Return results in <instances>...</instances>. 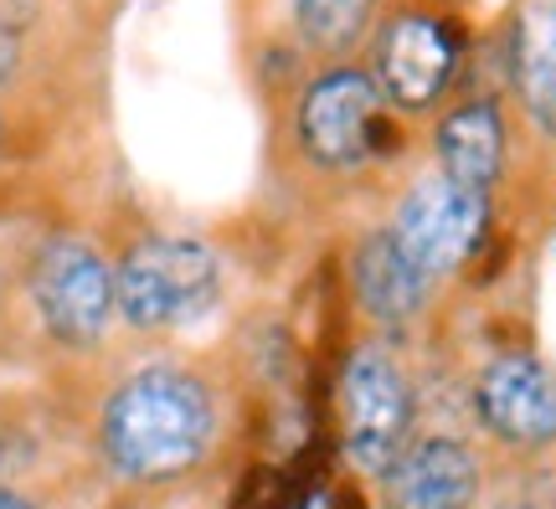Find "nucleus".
Wrapping results in <instances>:
<instances>
[{"label":"nucleus","instance_id":"nucleus-1","mask_svg":"<svg viewBox=\"0 0 556 509\" xmlns=\"http://www.w3.org/2000/svg\"><path fill=\"white\" fill-rule=\"evenodd\" d=\"M103 458L135 484H165L191 473L212 448L217 407L206 381L180 366H150L119 381L103 407Z\"/></svg>","mask_w":556,"mask_h":509},{"label":"nucleus","instance_id":"nucleus-2","mask_svg":"<svg viewBox=\"0 0 556 509\" xmlns=\"http://www.w3.org/2000/svg\"><path fill=\"white\" fill-rule=\"evenodd\" d=\"M392 129H407V118L381 103L361 58L315 67L283 93V139L309 176H366L381 155L402 150Z\"/></svg>","mask_w":556,"mask_h":509},{"label":"nucleus","instance_id":"nucleus-3","mask_svg":"<svg viewBox=\"0 0 556 509\" xmlns=\"http://www.w3.org/2000/svg\"><path fill=\"white\" fill-rule=\"evenodd\" d=\"M381 103L402 118H433L464 88L469 67V21L458 5L438 0H387L371 37L361 47Z\"/></svg>","mask_w":556,"mask_h":509},{"label":"nucleus","instance_id":"nucleus-4","mask_svg":"<svg viewBox=\"0 0 556 509\" xmlns=\"http://www.w3.org/2000/svg\"><path fill=\"white\" fill-rule=\"evenodd\" d=\"M119 319L139 334H170L217 309L222 263L191 232H139L114 257Z\"/></svg>","mask_w":556,"mask_h":509},{"label":"nucleus","instance_id":"nucleus-5","mask_svg":"<svg viewBox=\"0 0 556 509\" xmlns=\"http://www.w3.org/2000/svg\"><path fill=\"white\" fill-rule=\"evenodd\" d=\"M490 216H495V196L458 186L428 165L397 191L381 232L413 273L443 289L469 257H479L484 237H490Z\"/></svg>","mask_w":556,"mask_h":509},{"label":"nucleus","instance_id":"nucleus-6","mask_svg":"<svg viewBox=\"0 0 556 509\" xmlns=\"http://www.w3.org/2000/svg\"><path fill=\"white\" fill-rule=\"evenodd\" d=\"M31 304L41 330L67 351H93L119 319L114 257L88 237H52L31 263Z\"/></svg>","mask_w":556,"mask_h":509},{"label":"nucleus","instance_id":"nucleus-7","mask_svg":"<svg viewBox=\"0 0 556 509\" xmlns=\"http://www.w3.org/2000/svg\"><path fill=\"white\" fill-rule=\"evenodd\" d=\"M413 432V381L387 345L351 351L340 371V443L351 469L387 473V463L407 448Z\"/></svg>","mask_w":556,"mask_h":509},{"label":"nucleus","instance_id":"nucleus-8","mask_svg":"<svg viewBox=\"0 0 556 509\" xmlns=\"http://www.w3.org/2000/svg\"><path fill=\"white\" fill-rule=\"evenodd\" d=\"M510 150H516V114H510L505 93L458 88L428 118V165L484 196L500 191V180L510 170Z\"/></svg>","mask_w":556,"mask_h":509},{"label":"nucleus","instance_id":"nucleus-9","mask_svg":"<svg viewBox=\"0 0 556 509\" xmlns=\"http://www.w3.org/2000/svg\"><path fill=\"white\" fill-rule=\"evenodd\" d=\"M475 417L510 448L556 443V371L526 351L495 355L475 381Z\"/></svg>","mask_w":556,"mask_h":509},{"label":"nucleus","instance_id":"nucleus-10","mask_svg":"<svg viewBox=\"0 0 556 509\" xmlns=\"http://www.w3.org/2000/svg\"><path fill=\"white\" fill-rule=\"evenodd\" d=\"M387 0H283L278 11V58L294 88L304 73L330 67V62H356Z\"/></svg>","mask_w":556,"mask_h":509},{"label":"nucleus","instance_id":"nucleus-11","mask_svg":"<svg viewBox=\"0 0 556 509\" xmlns=\"http://www.w3.org/2000/svg\"><path fill=\"white\" fill-rule=\"evenodd\" d=\"M387 509H469L479 499V458L458 437H422L381 473Z\"/></svg>","mask_w":556,"mask_h":509},{"label":"nucleus","instance_id":"nucleus-12","mask_svg":"<svg viewBox=\"0 0 556 509\" xmlns=\"http://www.w3.org/2000/svg\"><path fill=\"white\" fill-rule=\"evenodd\" d=\"M505 82L526 124L556 144V0H516L505 21Z\"/></svg>","mask_w":556,"mask_h":509},{"label":"nucleus","instance_id":"nucleus-13","mask_svg":"<svg viewBox=\"0 0 556 509\" xmlns=\"http://www.w3.org/2000/svg\"><path fill=\"white\" fill-rule=\"evenodd\" d=\"M351 278H356V298L361 309L381 319V325H407L413 314L428 309V298L438 294L422 273H413L397 257V247L387 242V232H371L356 242V257H351Z\"/></svg>","mask_w":556,"mask_h":509},{"label":"nucleus","instance_id":"nucleus-14","mask_svg":"<svg viewBox=\"0 0 556 509\" xmlns=\"http://www.w3.org/2000/svg\"><path fill=\"white\" fill-rule=\"evenodd\" d=\"M0 509H37L31 499H21L16 489H0Z\"/></svg>","mask_w":556,"mask_h":509},{"label":"nucleus","instance_id":"nucleus-15","mask_svg":"<svg viewBox=\"0 0 556 509\" xmlns=\"http://www.w3.org/2000/svg\"><path fill=\"white\" fill-rule=\"evenodd\" d=\"M294 509H336V505H330V499H325V494H309V499H299Z\"/></svg>","mask_w":556,"mask_h":509},{"label":"nucleus","instance_id":"nucleus-16","mask_svg":"<svg viewBox=\"0 0 556 509\" xmlns=\"http://www.w3.org/2000/svg\"><path fill=\"white\" fill-rule=\"evenodd\" d=\"M5 144H11V118H5V103H0V155H5Z\"/></svg>","mask_w":556,"mask_h":509},{"label":"nucleus","instance_id":"nucleus-17","mask_svg":"<svg viewBox=\"0 0 556 509\" xmlns=\"http://www.w3.org/2000/svg\"><path fill=\"white\" fill-rule=\"evenodd\" d=\"M73 5H83V11H93V5H103V0H73Z\"/></svg>","mask_w":556,"mask_h":509},{"label":"nucleus","instance_id":"nucleus-18","mask_svg":"<svg viewBox=\"0 0 556 509\" xmlns=\"http://www.w3.org/2000/svg\"><path fill=\"white\" fill-rule=\"evenodd\" d=\"M438 5H464V0H438Z\"/></svg>","mask_w":556,"mask_h":509}]
</instances>
